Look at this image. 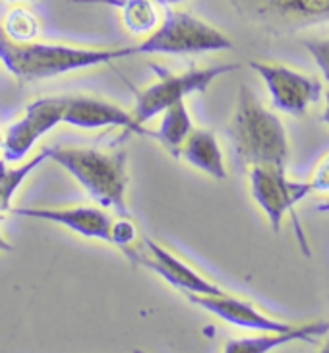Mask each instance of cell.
I'll return each mask as SVG.
<instances>
[{"label":"cell","instance_id":"obj_1","mask_svg":"<svg viewBox=\"0 0 329 353\" xmlns=\"http://www.w3.org/2000/svg\"><path fill=\"white\" fill-rule=\"evenodd\" d=\"M134 57L132 47H74L64 43L12 41L0 21V63L20 82H39Z\"/></svg>","mask_w":329,"mask_h":353},{"label":"cell","instance_id":"obj_2","mask_svg":"<svg viewBox=\"0 0 329 353\" xmlns=\"http://www.w3.org/2000/svg\"><path fill=\"white\" fill-rule=\"evenodd\" d=\"M229 138L237 159L246 167H287L288 136L283 121L266 109L252 88H238L235 113L229 123Z\"/></svg>","mask_w":329,"mask_h":353},{"label":"cell","instance_id":"obj_3","mask_svg":"<svg viewBox=\"0 0 329 353\" xmlns=\"http://www.w3.org/2000/svg\"><path fill=\"white\" fill-rule=\"evenodd\" d=\"M54 163L66 169L101 208L111 210L118 218H128V152H103L83 145H52Z\"/></svg>","mask_w":329,"mask_h":353},{"label":"cell","instance_id":"obj_4","mask_svg":"<svg viewBox=\"0 0 329 353\" xmlns=\"http://www.w3.org/2000/svg\"><path fill=\"white\" fill-rule=\"evenodd\" d=\"M151 68L157 74V80L136 94L132 114L140 126H145L155 117H161L164 109H169L171 105L186 101L188 95L206 94L217 78L235 72L240 68V64L223 63L211 66H192L182 72H169L155 64H151Z\"/></svg>","mask_w":329,"mask_h":353},{"label":"cell","instance_id":"obj_5","mask_svg":"<svg viewBox=\"0 0 329 353\" xmlns=\"http://www.w3.org/2000/svg\"><path fill=\"white\" fill-rule=\"evenodd\" d=\"M233 41L221 30L200 20L190 12L167 8L159 28L144 41L132 47L138 54H200V52L229 51Z\"/></svg>","mask_w":329,"mask_h":353},{"label":"cell","instance_id":"obj_6","mask_svg":"<svg viewBox=\"0 0 329 353\" xmlns=\"http://www.w3.org/2000/svg\"><path fill=\"white\" fill-rule=\"evenodd\" d=\"M254 28L269 35H293L329 23V0H221Z\"/></svg>","mask_w":329,"mask_h":353},{"label":"cell","instance_id":"obj_7","mask_svg":"<svg viewBox=\"0 0 329 353\" xmlns=\"http://www.w3.org/2000/svg\"><path fill=\"white\" fill-rule=\"evenodd\" d=\"M250 173V192L252 198L256 200L259 210L268 216L271 229L279 233L283 218L290 214V218L295 221L297 235H299V245L304 256H310V247L306 235L300 228L299 218H297V204L302 202L314 190L312 181H293L288 179L285 167L279 165H257L248 169Z\"/></svg>","mask_w":329,"mask_h":353},{"label":"cell","instance_id":"obj_8","mask_svg":"<svg viewBox=\"0 0 329 353\" xmlns=\"http://www.w3.org/2000/svg\"><path fill=\"white\" fill-rule=\"evenodd\" d=\"M250 68L264 80L275 109L290 117H304L310 107L326 95L318 78L299 72L287 64L252 61Z\"/></svg>","mask_w":329,"mask_h":353},{"label":"cell","instance_id":"obj_9","mask_svg":"<svg viewBox=\"0 0 329 353\" xmlns=\"http://www.w3.org/2000/svg\"><path fill=\"white\" fill-rule=\"evenodd\" d=\"M66 95L39 97L31 101L18 121H14L2 140V157L8 163H23L33 145L64 123Z\"/></svg>","mask_w":329,"mask_h":353},{"label":"cell","instance_id":"obj_10","mask_svg":"<svg viewBox=\"0 0 329 353\" xmlns=\"http://www.w3.org/2000/svg\"><path fill=\"white\" fill-rule=\"evenodd\" d=\"M142 243H144V250L132 249L126 256L136 264H142L145 268L155 272L169 285L180 290L184 295H219V293H225V290L219 288L215 281L207 280L206 276L195 272L188 262L178 259L175 252L164 249L163 245H159L157 241L145 237V239H142Z\"/></svg>","mask_w":329,"mask_h":353},{"label":"cell","instance_id":"obj_11","mask_svg":"<svg viewBox=\"0 0 329 353\" xmlns=\"http://www.w3.org/2000/svg\"><path fill=\"white\" fill-rule=\"evenodd\" d=\"M12 216L49 221L62 228L70 229L74 233L97 239L113 245L114 221L116 219L105 208H92V206H72V208H49V206H31V208H12Z\"/></svg>","mask_w":329,"mask_h":353},{"label":"cell","instance_id":"obj_12","mask_svg":"<svg viewBox=\"0 0 329 353\" xmlns=\"http://www.w3.org/2000/svg\"><path fill=\"white\" fill-rule=\"evenodd\" d=\"M64 125L95 130V128H124L126 132L145 136L151 132L136 123L134 114L120 105L93 95H66Z\"/></svg>","mask_w":329,"mask_h":353},{"label":"cell","instance_id":"obj_13","mask_svg":"<svg viewBox=\"0 0 329 353\" xmlns=\"http://www.w3.org/2000/svg\"><path fill=\"white\" fill-rule=\"evenodd\" d=\"M188 301L211 312L213 316L229 322L238 328H246L254 332H288L295 328V324L271 319L266 312L256 309L252 303L238 299L231 293H219V295H186Z\"/></svg>","mask_w":329,"mask_h":353},{"label":"cell","instance_id":"obj_14","mask_svg":"<svg viewBox=\"0 0 329 353\" xmlns=\"http://www.w3.org/2000/svg\"><path fill=\"white\" fill-rule=\"evenodd\" d=\"M329 334V322L318 321L295 326L288 332H259V336L233 338L225 343L223 353H271L293 342H316Z\"/></svg>","mask_w":329,"mask_h":353},{"label":"cell","instance_id":"obj_15","mask_svg":"<svg viewBox=\"0 0 329 353\" xmlns=\"http://www.w3.org/2000/svg\"><path fill=\"white\" fill-rule=\"evenodd\" d=\"M175 159L184 161L217 181L226 179L223 150H221L215 132L211 128H194L184 140V144L180 145Z\"/></svg>","mask_w":329,"mask_h":353},{"label":"cell","instance_id":"obj_16","mask_svg":"<svg viewBox=\"0 0 329 353\" xmlns=\"http://www.w3.org/2000/svg\"><path fill=\"white\" fill-rule=\"evenodd\" d=\"M78 4H105L120 12L124 28L132 35H151L161 23L157 0H72Z\"/></svg>","mask_w":329,"mask_h":353},{"label":"cell","instance_id":"obj_17","mask_svg":"<svg viewBox=\"0 0 329 353\" xmlns=\"http://www.w3.org/2000/svg\"><path fill=\"white\" fill-rule=\"evenodd\" d=\"M194 128L195 126L192 123L188 105H186V101H178V103L171 105L169 109H164L163 114H161L159 128L151 132V136L163 145L171 156L176 157L180 145L184 144V140Z\"/></svg>","mask_w":329,"mask_h":353},{"label":"cell","instance_id":"obj_18","mask_svg":"<svg viewBox=\"0 0 329 353\" xmlns=\"http://www.w3.org/2000/svg\"><path fill=\"white\" fill-rule=\"evenodd\" d=\"M49 156H51V148H43L37 156H33L16 167H10V163L4 157H0V219L6 212L12 210V198L16 194V190L21 187V183L30 176L31 171H35L43 161H47Z\"/></svg>","mask_w":329,"mask_h":353},{"label":"cell","instance_id":"obj_19","mask_svg":"<svg viewBox=\"0 0 329 353\" xmlns=\"http://www.w3.org/2000/svg\"><path fill=\"white\" fill-rule=\"evenodd\" d=\"M0 21H2V30L12 41H35L39 35V21L25 8H14Z\"/></svg>","mask_w":329,"mask_h":353},{"label":"cell","instance_id":"obj_20","mask_svg":"<svg viewBox=\"0 0 329 353\" xmlns=\"http://www.w3.org/2000/svg\"><path fill=\"white\" fill-rule=\"evenodd\" d=\"M310 52V57L314 59V63L318 64L319 72L329 82V35L328 37H318V39H306L302 41Z\"/></svg>","mask_w":329,"mask_h":353},{"label":"cell","instance_id":"obj_21","mask_svg":"<svg viewBox=\"0 0 329 353\" xmlns=\"http://www.w3.org/2000/svg\"><path fill=\"white\" fill-rule=\"evenodd\" d=\"M312 187L314 190H329V156L323 157L316 169L314 179H312Z\"/></svg>","mask_w":329,"mask_h":353},{"label":"cell","instance_id":"obj_22","mask_svg":"<svg viewBox=\"0 0 329 353\" xmlns=\"http://www.w3.org/2000/svg\"><path fill=\"white\" fill-rule=\"evenodd\" d=\"M326 109H323V114H321V121L329 126V92H326Z\"/></svg>","mask_w":329,"mask_h":353},{"label":"cell","instance_id":"obj_23","mask_svg":"<svg viewBox=\"0 0 329 353\" xmlns=\"http://www.w3.org/2000/svg\"><path fill=\"white\" fill-rule=\"evenodd\" d=\"M0 221H2V219H0ZM12 249H14V247H12L10 243L4 239V237H2V233H0V252H10Z\"/></svg>","mask_w":329,"mask_h":353},{"label":"cell","instance_id":"obj_24","mask_svg":"<svg viewBox=\"0 0 329 353\" xmlns=\"http://www.w3.org/2000/svg\"><path fill=\"white\" fill-rule=\"evenodd\" d=\"M316 212H321V214H329V198L328 200H321L318 206H316Z\"/></svg>","mask_w":329,"mask_h":353},{"label":"cell","instance_id":"obj_25","mask_svg":"<svg viewBox=\"0 0 329 353\" xmlns=\"http://www.w3.org/2000/svg\"><path fill=\"white\" fill-rule=\"evenodd\" d=\"M159 4H164V6H173V4H180V2H184V0H157Z\"/></svg>","mask_w":329,"mask_h":353},{"label":"cell","instance_id":"obj_26","mask_svg":"<svg viewBox=\"0 0 329 353\" xmlns=\"http://www.w3.org/2000/svg\"><path fill=\"white\" fill-rule=\"evenodd\" d=\"M318 353H329V338H328V340H326V343H323V345L319 347Z\"/></svg>","mask_w":329,"mask_h":353},{"label":"cell","instance_id":"obj_27","mask_svg":"<svg viewBox=\"0 0 329 353\" xmlns=\"http://www.w3.org/2000/svg\"><path fill=\"white\" fill-rule=\"evenodd\" d=\"M2 140H4V138H0V157H2Z\"/></svg>","mask_w":329,"mask_h":353},{"label":"cell","instance_id":"obj_28","mask_svg":"<svg viewBox=\"0 0 329 353\" xmlns=\"http://www.w3.org/2000/svg\"><path fill=\"white\" fill-rule=\"evenodd\" d=\"M8 2H28V0H8Z\"/></svg>","mask_w":329,"mask_h":353},{"label":"cell","instance_id":"obj_29","mask_svg":"<svg viewBox=\"0 0 329 353\" xmlns=\"http://www.w3.org/2000/svg\"><path fill=\"white\" fill-rule=\"evenodd\" d=\"M134 353H145V352H142V350H134Z\"/></svg>","mask_w":329,"mask_h":353}]
</instances>
